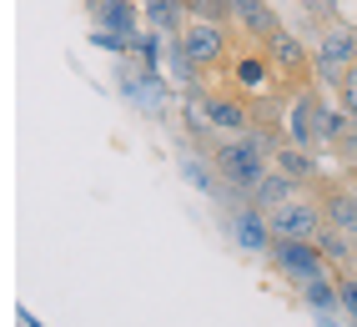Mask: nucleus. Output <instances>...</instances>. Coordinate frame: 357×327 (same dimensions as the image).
<instances>
[{
	"mask_svg": "<svg viewBox=\"0 0 357 327\" xmlns=\"http://www.w3.org/2000/svg\"><path fill=\"white\" fill-rule=\"evenodd\" d=\"M202 151H206V161H211V172L222 176V186L231 192V206H236V201H247V197H252V186L272 172V156L261 151L247 131H242V136H211Z\"/></svg>",
	"mask_w": 357,
	"mask_h": 327,
	"instance_id": "f257e3e1",
	"label": "nucleus"
},
{
	"mask_svg": "<svg viewBox=\"0 0 357 327\" xmlns=\"http://www.w3.org/2000/svg\"><path fill=\"white\" fill-rule=\"evenodd\" d=\"M181 51H186V61L197 66L202 76H227V66H231V56H236V45H242V36H236L231 26H217V20H186V31H181Z\"/></svg>",
	"mask_w": 357,
	"mask_h": 327,
	"instance_id": "f03ea898",
	"label": "nucleus"
},
{
	"mask_svg": "<svg viewBox=\"0 0 357 327\" xmlns=\"http://www.w3.org/2000/svg\"><path fill=\"white\" fill-rule=\"evenodd\" d=\"M357 66V20H332L312 36V71L322 91H337L342 76Z\"/></svg>",
	"mask_w": 357,
	"mask_h": 327,
	"instance_id": "7ed1b4c3",
	"label": "nucleus"
},
{
	"mask_svg": "<svg viewBox=\"0 0 357 327\" xmlns=\"http://www.w3.org/2000/svg\"><path fill=\"white\" fill-rule=\"evenodd\" d=\"M261 51L272 56L277 81H282V91H287V96H297V91H307V86H317V71H312V40H307L302 31L282 26L277 36L261 40Z\"/></svg>",
	"mask_w": 357,
	"mask_h": 327,
	"instance_id": "20e7f679",
	"label": "nucleus"
},
{
	"mask_svg": "<svg viewBox=\"0 0 357 327\" xmlns=\"http://www.w3.org/2000/svg\"><path fill=\"white\" fill-rule=\"evenodd\" d=\"M227 86H236L242 96H277L282 91V81H277V66H272V56L261 51L257 40H242L236 45V56H231V66H227V76H222Z\"/></svg>",
	"mask_w": 357,
	"mask_h": 327,
	"instance_id": "39448f33",
	"label": "nucleus"
},
{
	"mask_svg": "<svg viewBox=\"0 0 357 327\" xmlns=\"http://www.w3.org/2000/svg\"><path fill=\"white\" fill-rule=\"evenodd\" d=\"M307 192L317 197V206H322V217L337 227V231H347V237L357 242V181H347L342 172L337 176H322V181H312Z\"/></svg>",
	"mask_w": 357,
	"mask_h": 327,
	"instance_id": "423d86ee",
	"label": "nucleus"
},
{
	"mask_svg": "<svg viewBox=\"0 0 357 327\" xmlns=\"http://www.w3.org/2000/svg\"><path fill=\"white\" fill-rule=\"evenodd\" d=\"M322 206L312 192H302L292 197L287 206H277V212H267V227H272V237H287V242H312L317 231H322Z\"/></svg>",
	"mask_w": 357,
	"mask_h": 327,
	"instance_id": "0eeeda50",
	"label": "nucleus"
},
{
	"mask_svg": "<svg viewBox=\"0 0 357 327\" xmlns=\"http://www.w3.org/2000/svg\"><path fill=\"white\" fill-rule=\"evenodd\" d=\"M267 262L282 272V277H292V282H312V277H332V267L322 262V252L312 242H287V237H272L267 247Z\"/></svg>",
	"mask_w": 357,
	"mask_h": 327,
	"instance_id": "6e6552de",
	"label": "nucleus"
},
{
	"mask_svg": "<svg viewBox=\"0 0 357 327\" xmlns=\"http://www.w3.org/2000/svg\"><path fill=\"white\" fill-rule=\"evenodd\" d=\"M206 106H211V126H217V136H242L252 126V96H242V91L227 86V81L206 86Z\"/></svg>",
	"mask_w": 357,
	"mask_h": 327,
	"instance_id": "1a4fd4ad",
	"label": "nucleus"
},
{
	"mask_svg": "<svg viewBox=\"0 0 357 327\" xmlns=\"http://www.w3.org/2000/svg\"><path fill=\"white\" fill-rule=\"evenodd\" d=\"M231 26H236V36L242 40H267V36H277L287 20L277 15V6L272 0H231Z\"/></svg>",
	"mask_w": 357,
	"mask_h": 327,
	"instance_id": "9d476101",
	"label": "nucleus"
},
{
	"mask_svg": "<svg viewBox=\"0 0 357 327\" xmlns=\"http://www.w3.org/2000/svg\"><path fill=\"white\" fill-rule=\"evenodd\" d=\"M227 227H231V242L242 247V252H267V247H272L267 212H257L252 201H236V206H227Z\"/></svg>",
	"mask_w": 357,
	"mask_h": 327,
	"instance_id": "9b49d317",
	"label": "nucleus"
},
{
	"mask_svg": "<svg viewBox=\"0 0 357 327\" xmlns=\"http://www.w3.org/2000/svg\"><path fill=\"white\" fill-rule=\"evenodd\" d=\"M272 167H277L282 176H292L297 186H312V181L327 176L322 161H317V151H307V146H297V142H282V146L272 151Z\"/></svg>",
	"mask_w": 357,
	"mask_h": 327,
	"instance_id": "f8f14e48",
	"label": "nucleus"
},
{
	"mask_svg": "<svg viewBox=\"0 0 357 327\" xmlns=\"http://www.w3.org/2000/svg\"><path fill=\"white\" fill-rule=\"evenodd\" d=\"M86 10H91V20H96L101 31L131 36V40H136V26L146 20V15H141V6H131V0H86Z\"/></svg>",
	"mask_w": 357,
	"mask_h": 327,
	"instance_id": "ddd939ff",
	"label": "nucleus"
},
{
	"mask_svg": "<svg viewBox=\"0 0 357 327\" xmlns=\"http://www.w3.org/2000/svg\"><path fill=\"white\" fill-rule=\"evenodd\" d=\"M302 192H307V186H297L292 176H282V172L272 167L267 176L252 186V197H247V201L257 206V212H277V206H287V201H292V197H302Z\"/></svg>",
	"mask_w": 357,
	"mask_h": 327,
	"instance_id": "4468645a",
	"label": "nucleus"
},
{
	"mask_svg": "<svg viewBox=\"0 0 357 327\" xmlns=\"http://www.w3.org/2000/svg\"><path fill=\"white\" fill-rule=\"evenodd\" d=\"M141 15H146V26H151L156 36H166V40H181L186 20H192L181 0H141Z\"/></svg>",
	"mask_w": 357,
	"mask_h": 327,
	"instance_id": "2eb2a0df",
	"label": "nucleus"
},
{
	"mask_svg": "<svg viewBox=\"0 0 357 327\" xmlns=\"http://www.w3.org/2000/svg\"><path fill=\"white\" fill-rule=\"evenodd\" d=\"M297 297L312 307L317 317H332V312H342V297H337V277H312V282H302Z\"/></svg>",
	"mask_w": 357,
	"mask_h": 327,
	"instance_id": "dca6fc26",
	"label": "nucleus"
},
{
	"mask_svg": "<svg viewBox=\"0 0 357 327\" xmlns=\"http://www.w3.org/2000/svg\"><path fill=\"white\" fill-rule=\"evenodd\" d=\"M352 126H357V116H352V111H342V106H327V96H322V106H317V136H322V146L332 151V146H337Z\"/></svg>",
	"mask_w": 357,
	"mask_h": 327,
	"instance_id": "f3484780",
	"label": "nucleus"
},
{
	"mask_svg": "<svg viewBox=\"0 0 357 327\" xmlns=\"http://www.w3.org/2000/svg\"><path fill=\"white\" fill-rule=\"evenodd\" d=\"M181 6H186L192 20H217V26H231V0H181Z\"/></svg>",
	"mask_w": 357,
	"mask_h": 327,
	"instance_id": "a211bd4d",
	"label": "nucleus"
},
{
	"mask_svg": "<svg viewBox=\"0 0 357 327\" xmlns=\"http://www.w3.org/2000/svg\"><path fill=\"white\" fill-rule=\"evenodd\" d=\"M337 277V297H342V317L357 327V267H347V272H332Z\"/></svg>",
	"mask_w": 357,
	"mask_h": 327,
	"instance_id": "6ab92c4d",
	"label": "nucleus"
},
{
	"mask_svg": "<svg viewBox=\"0 0 357 327\" xmlns=\"http://www.w3.org/2000/svg\"><path fill=\"white\" fill-rule=\"evenodd\" d=\"M297 15H307L312 26H332V20H342L337 0H297Z\"/></svg>",
	"mask_w": 357,
	"mask_h": 327,
	"instance_id": "aec40b11",
	"label": "nucleus"
},
{
	"mask_svg": "<svg viewBox=\"0 0 357 327\" xmlns=\"http://www.w3.org/2000/svg\"><path fill=\"white\" fill-rule=\"evenodd\" d=\"M332 161H337L342 172H357V126H352V131L342 136L337 146H332Z\"/></svg>",
	"mask_w": 357,
	"mask_h": 327,
	"instance_id": "412c9836",
	"label": "nucleus"
},
{
	"mask_svg": "<svg viewBox=\"0 0 357 327\" xmlns=\"http://www.w3.org/2000/svg\"><path fill=\"white\" fill-rule=\"evenodd\" d=\"M337 106L357 116V66H352V71L342 76V86H337Z\"/></svg>",
	"mask_w": 357,
	"mask_h": 327,
	"instance_id": "4be33fe9",
	"label": "nucleus"
}]
</instances>
